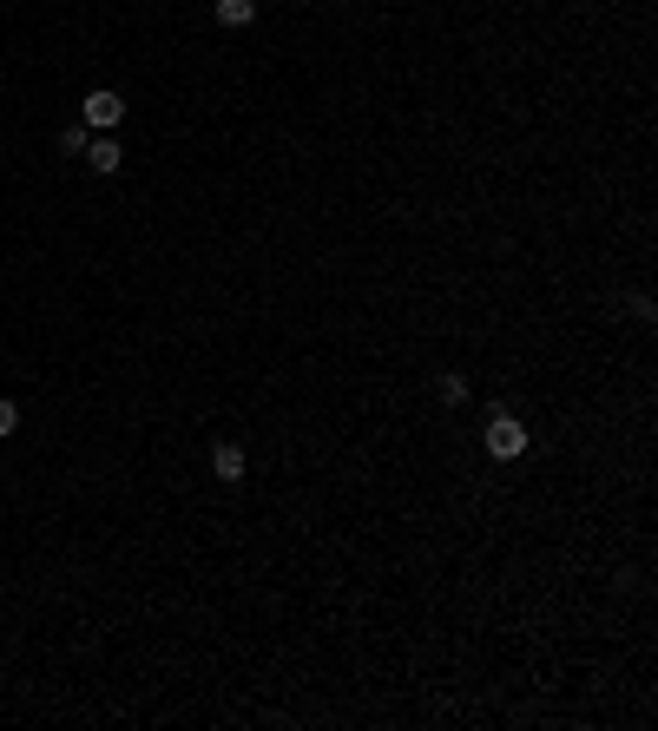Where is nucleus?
<instances>
[{
	"label": "nucleus",
	"instance_id": "8",
	"mask_svg": "<svg viewBox=\"0 0 658 731\" xmlns=\"http://www.w3.org/2000/svg\"><path fill=\"white\" fill-rule=\"evenodd\" d=\"M60 152H73V159H79V152H86V132L66 126V132H60Z\"/></svg>",
	"mask_w": 658,
	"mask_h": 731
},
{
	"label": "nucleus",
	"instance_id": "5",
	"mask_svg": "<svg viewBox=\"0 0 658 731\" xmlns=\"http://www.w3.org/2000/svg\"><path fill=\"white\" fill-rule=\"evenodd\" d=\"M218 20H224V27H251V20H257V0H218Z\"/></svg>",
	"mask_w": 658,
	"mask_h": 731
},
{
	"label": "nucleus",
	"instance_id": "7",
	"mask_svg": "<svg viewBox=\"0 0 658 731\" xmlns=\"http://www.w3.org/2000/svg\"><path fill=\"white\" fill-rule=\"evenodd\" d=\"M20 429V409H14V402H7V396H0V442H7V435H14Z\"/></svg>",
	"mask_w": 658,
	"mask_h": 731
},
{
	"label": "nucleus",
	"instance_id": "2",
	"mask_svg": "<svg viewBox=\"0 0 658 731\" xmlns=\"http://www.w3.org/2000/svg\"><path fill=\"white\" fill-rule=\"evenodd\" d=\"M79 112H86V126H93V132H112V126H119V119H126V99L112 93V86H93V93H86V106H79Z\"/></svg>",
	"mask_w": 658,
	"mask_h": 731
},
{
	"label": "nucleus",
	"instance_id": "6",
	"mask_svg": "<svg viewBox=\"0 0 658 731\" xmlns=\"http://www.w3.org/2000/svg\"><path fill=\"white\" fill-rule=\"evenodd\" d=\"M441 402H468V376H441Z\"/></svg>",
	"mask_w": 658,
	"mask_h": 731
},
{
	"label": "nucleus",
	"instance_id": "4",
	"mask_svg": "<svg viewBox=\"0 0 658 731\" xmlns=\"http://www.w3.org/2000/svg\"><path fill=\"white\" fill-rule=\"evenodd\" d=\"M211 475H218V481H244V448L218 442V448H211Z\"/></svg>",
	"mask_w": 658,
	"mask_h": 731
},
{
	"label": "nucleus",
	"instance_id": "3",
	"mask_svg": "<svg viewBox=\"0 0 658 731\" xmlns=\"http://www.w3.org/2000/svg\"><path fill=\"white\" fill-rule=\"evenodd\" d=\"M79 159L93 165L99 178H112L119 165H126V152H119V139H106V132H99V139H86V152H79Z\"/></svg>",
	"mask_w": 658,
	"mask_h": 731
},
{
	"label": "nucleus",
	"instance_id": "1",
	"mask_svg": "<svg viewBox=\"0 0 658 731\" xmlns=\"http://www.w3.org/2000/svg\"><path fill=\"white\" fill-rule=\"evenodd\" d=\"M487 455L494 461H520L527 455V422H514L507 409H494L487 415Z\"/></svg>",
	"mask_w": 658,
	"mask_h": 731
}]
</instances>
